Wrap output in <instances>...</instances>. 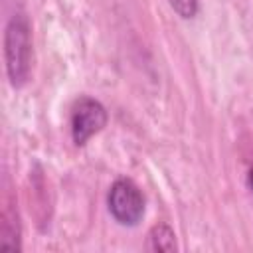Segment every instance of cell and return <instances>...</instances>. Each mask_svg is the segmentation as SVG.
<instances>
[{
    "label": "cell",
    "mask_w": 253,
    "mask_h": 253,
    "mask_svg": "<svg viewBox=\"0 0 253 253\" xmlns=\"http://www.w3.org/2000/svg\"><path fill=\"white\" fill-rule=\"evenodd\" d=\"M168 4L184 20H192L198 14V8H200L198 0H168Z\"/></svg>",
    "instance_id": "obj_6"
},
{
    "label": "cell",
    "mask_w": 253,
    "mask_h": 253,
    "mask_svg": "<svg viewBox=\"0 0 253 253\" xmlns=\"http://www.w3.org/2000/svg\"><path fill=\"white\" fill-rule=\"evenodd\" d=\"M146 249L148 251H176V233L168 223H156L150 227L146 235Z\"/></svg>",
    "instance_id": "obj_5"
},
{
    "label": "cell",
    "mask_w": 253,
    "mask_h": 253,
    "mask_svg": "<svg viewBox=\"0 0 253 253\" xmlns=\"http://www.w3.org/2000/svg\"><path fill=\"white\" fill-rule=\"evenodd\" d=\"M247 186H249V190L253 192V166H251L249 172H247Z\"/></svg>",
    "instance_id": "obj_7"
},
{
    "label": "cell",
    "mask_w": 253,
    "mask_h": 253,
    "mask_svg": "<svg viewBox=\"0 0 253 253\" xmlns=\"http://www.w3.org/2000/svg\"><path fill=\"white\" fill-rule=\"evenodd\" d=\"M4 63L12 87H22L32 71V26L24 12H16L4 30Z\"/></svg>",
    "instance_id": "obj_1"
},
{
    "label": "cell",
    "mask_w": 253,
    "mask_h": 253,
    "mask_svg": "<svg viewBox=\"0 0 253 253\" xmlns=\"http://www.w3.org/2000/svg\"><path fill=\"white\" fill-rule=\"evenodd\" d=\"M20 235H22V227H20L18 210L14 206V198L10 196V192H6L2 213H0V249L20 251L22 249Z\"/></svg>",
    "instance_id": "obj_4"
},
{
    "label": "cell",
    "mask_w": 253,
    "mask_h": 253,
    "mask_svg": "<svg viewBox=\"0 0 253 253\" xmlns=\"http://www.w3.org/2000/svg\"><path fill=\"white\" fill-rule=\"evenodd\" d=\"M109 115L107 109L103 107L101 101L93 97H81L75 101L69 117V126H71V140L75 146L87 144L91 136L101 132L107 126Z\"/></svg>",
    "instance_id": "obj_3"
},
{
    "label": "cell",
    "mask_w": 253,
    "mask_h": 253,
    "mask_svg": "<svg viewBox=\"0 0 253 253\" xmlns=\"http://www.w3.org/2000/svg\"><path fill=\"white\" fill-rule=\"evenodd\" d=\"M107 208L117 223L134 227L144 215V196L130 178H117L109 188Z\"/></svg>",
    "instance_id": "obj_2"
}]
</instances>
